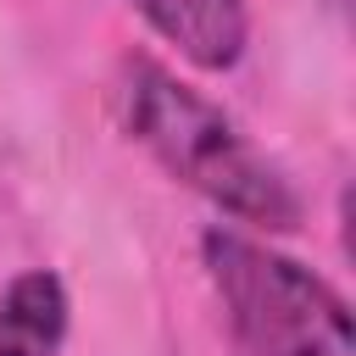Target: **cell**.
<instances>
[{
    "instance_id": "obj_4",
    "label": "cell",
    "mask_w": 356,
    "mask_h": 356,
    "mask_svg": "<svg viewBox=\"0 0 356 356\" xmlns=\"http://www.w3.org/2000/svg\"><path fill=\"white\" fill-rule=\"evenodd\" d=\"M67 339V289L56 273L33 267L0 295V356H61Z\"/></svg>"
},
{
    "instance_id": "obj_3",
    "label": "cell",
    "mask_w": 356,
    "mask_h": 356,
    "mask_svg": "<svg viewBox=\"0 0 356 356\" xmlns=\"http://www.w3.org/2000/svg\"><path fill=\"white\" fill-rule=\"evenodd\" d=\"M145 22L200 72H228L245 56V0H134Z\"/></svg>"
},
{
    "instance_id": "obj_1",
    "label": "cell",
    "mask_w": 356,
    "mask_h": 356,
    "mask_svg": "<svg viewBox=\"0 0 356 356\" xmlns=\"http://www.w3.org/2000/svg\"><path fill=\"white\" fill-rule=\"evenodd\" d=\"M128 128L178 184H189L228 217L267 234L300 228L295 184L239 134L228 111H217L200 89L178 83L167 67L156 61L128 67Z\"/></svg>"
},
{
    "instance_id": "obj_2",
    "label": "cell",
    "mask_w": 356,
    "mask_h": 356,
    "mask_svg": "<svg viewBox=\"0 0 356 356\" xmlns=\"http://www.w3.org/2000/svg\"><path fill=\"white\" fill-rule=\"evenodd\" d=\"M200 256L222 300L234 356H356L350 306L295 256L234 228H211Z\"/></svg>"
}]
</instances>
